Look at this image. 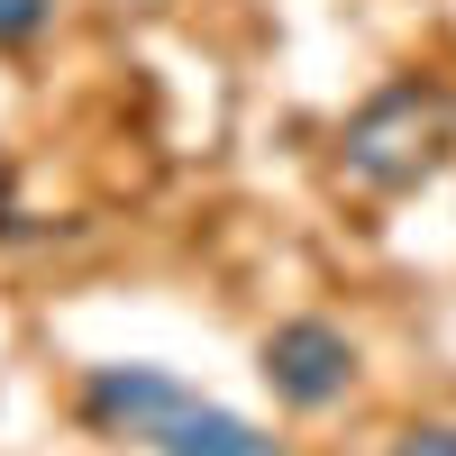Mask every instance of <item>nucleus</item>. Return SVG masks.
<instances>
[{
    "label": "nucleus",
    "instance_id": "nucleus-2",
    "mask_svg": "<svg viewBox=\"0 0 456 456\" xmlns=\"http://www.w3.org/2000/svg\"><path fill=\"white\" fill-rule=\"evenodd\" d=\"M456 156V92L429 83V73H393L384 92H365L338 128V174L356 192L393 201V192H420V183Z\"/></svg>",
    "mask_w": 456,
    "mask_h": 456
},
{
    "label": "nucleus",
    "instance_id": "nucleus-3",
    "mask_svg": "<svg viewBox=\"0 0 456 456\" xmlns=\"http://www.w3.org/2000/svg\"><path fill=\"white\" fill-rule=\"evenodd\" d=\"M256 374L274 384L283 411H329L356 393V338L338 320H283V329H265Z\"/></svg>",
    "mask_w": 456,
    "mask_h": 456
},
{
    "label": "nucleus",
    "instance_id": "nucleus-4",
    "mask_svg": "<svg viewBox=\"0 0 456 456\" xmlns=\"http://www.w3.org/2000/svg\"><path fill=\"white\" fill-rule=\"evenodd\" d=\"M46 19H55V0H0V46H28Z\"/></svg>",
    "mask_w": 456,
    "mask_h": 456
},
{
    "label": "nucleus",
    "instance_id": "nucleus-5",
    "mask_svg": "<svg viewBox=\"0 0 456 456\" xmlns=\"http://www.w3.org/2000/svg\"><path fill=\"white\" fill-rule=\"evenodd\" d=\"M393 456H456V420H411L393 438Z\"/></svg>",
    "mask_w": 456,
    "mask_h": 456
},
{
    "label": "nucleus",
    "instance_id": "nucleus-1",
    "mask_svg": "<svg viewBox=\"0 0 456 456\" xmlns=\"http://www.w3.org/2000/svg\"><path fill=\"white\" fill-rule=\"evenodd\" d=\"M83 420L101 438L156 447V456H283L274 429H256L247 411H228V402H201L165 365H92L83 374Z\"/></svg>",
    "mask_w": 456,
    "mask_h": 456
}]
</instances>
